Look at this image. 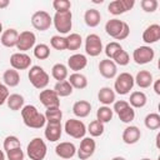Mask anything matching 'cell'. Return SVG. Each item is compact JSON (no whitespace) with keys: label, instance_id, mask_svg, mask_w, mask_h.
Returning <instances> with one entry per match:
<instances>
[{"label":"cell","instance_id":"1","mask_svg":"<svg viewBox=\"0 0 160 160\" xmlns=\"http://www.w3.org/2000/svg\"><path fill=\"white\" fill-rule=\"evenodd\" d=\"M21 118L24 124L31 129H40L46 124L45 115L39 112L34 105H24L21 109Z\"/></svg>","mask_w":160,"mask_h":160},{"label":"cell","instance_id":"2","mask_svg":"<svg viewBox=\"0 0 160 160\" xmlns=\"http://www.w3.org/2000/svg\"><path fill=\"white\" fill-rule=\"evenodd\" d=\"M105 31L115 40H124L130 34V26L119 19H110L105 24Z\"/></svg>","mask_w":160,"mask_h":160},{"label":"cell","instance_id":"3","mask_svg":"<svg viewBox=\"0 0 160 160\" xmlns=\"http://www.w3.org/2000/svg\"><path fill=\"white\" fill-rule=\"evenodd\" d=\"M28 78L30 80L31 85L35 89H39V90H44L49 85V80H50L49 74L39 65H34V66L30 68Z\"/></svg>","mask_w":160,"mask_h":160},{"label":"cell","instance_id":"4","mask_svg":"<svg viewBox=\"0 0 160 160\" xmlns=\"http://www.w3.org/2000/svg\"><path fill=\"white\" fill-rule=\"evenodd\" d=\"M48 152V146L41 138H34L26 146V154L30 160H44Z\"/></svg>","mask_w":160,"mask_h":160},{"label":"cell","instance_id":"5","mask_svg":"<svg viewBox=\"0 0 160 160\" xmlns=\"http://www.w3.org/2000/svg\"><path fill=\"white\" fill-rule=\"evenodd\" d=\"M134 76L130 72H120L114 82V90L115 94L119 95H126L132 90L134 88Z\"/></svg>","mask_w":160,"mask_h":160},{"label":"cell","instance_id":"6","mask_svg":"<svg viewBox=\"0 0 160 160\" xmlns=\"http://www.w3.org/2000/svg\"><path fill=\"white\" fill-rule=\"evenodd\" d=\"M52 24L60 34H68L70 32L72 28V14L71 11L66 12H55L52 18Z\"/></svg>","mask_w":160,"mask_h":160},{"label":"cell","instance_id":"7","mask_svg":"<svg viewBox=\"0 0 160 160\" xmlns=\"http://www.w3.org/2000/svg\"><path fill=\"white\" fill-rule=\"evenodd\" d=\"M64 130L69 136H71L74 139H82V138H85V134H86L85 124L78 119L66 120V122L64 125Z\"/></svg>","mask_w":160,"mask_h":160},{"label":"cell","instance_id":"8","mask_svg":"<svg viewBox=\"0 0 160 160\" xmlns=\"http://www.w3.org/2000/svg\"><path fill=\"white\" fill-rule=\"evenodd\" d=\"M52 24V18L44 10L35 11L31 16V25L39 31H46Z\"/></svg>","mask_w":160,"mask_h":160},{"label":"cell","instance_id":"9","mask_svg":"<svg viewBox=\"0 0 160 160\" xmlns=\"http://www.w3.org/2000/svg\"><path fill=\"white\" fill-rule=\"evenodd\" d=\"M154 58H155V51L149 45L139 46L132 52V60L138 65H145L148 62H151L154 60Z\"/></svg>","mask_w":160,"mask_h":160},{"label":"cell","instance_id":"10","mask_svg":"<svg viewBox=\"0 0 160 160\" xmlns=\"http://www.w3.org/2000/svg\"><path fill=\"white\" fill-rule=\"evenodd\" d=\"M102 51V41L98 34H89L85 39V52L90 56H98Z\"/></svg>","mask_w":160,"mask_h":160},{"label":"cell","instance_id":"11","mask_svg":"<svg viewBox=\"0 0 160 160\" xmlns=\"http://www.w3.org/2000/svg\"><path fill=\"white\" fill-rule=\"evenodd\" d=\"M36 42V36L32 31L30 30H25L21 31L18 36V42H16V49L20 50V52H25L28 50H30L31 48L35 46Z\"/></svg>","mask_w":160,"mask_h":160},{"label":"cell","instance_id":"12","mask_svg":"<svg viewBox=\"0 0 160 160\" xmlns=\"http://www.w3.org/2000/svg\"><path fill=\"white\" fill-rule=\"evenodd\" d=\"M95 149H96V142L92 138H82L80 146L76 150V154L80 160H86L94 155Z\"/></svg>","mask_w":160,"mask_h":160},{"label":"cell","instance_id":"13","mask_svg":"<svg viewBox=\"0 0 160 160\" xmlns=\"http://www.w3.org/2000/svg\"><path fill=\"white\" fill-rule=\"evenodd\" d=\"M61 134H62L61 121H46L45 130H44V135L46 140H49L50 142H55L60 140Z\"/></svg>","mask_w":160,"mask_h":160},{"label":"cell","instance_id":"14","mask_svg":"<svg viewBox=\"0 0 160 160\" xmlns=\"http://www.w3.org/2000/svg\"><path fill=\"white\" fill-rule=\"evenodd\" d=\"M10 65L12 69L18 70H26L31 66V58L25 52H14L10 56Z\"/></svg>","mask_w":160,"mask_h":160},{"label":"cell","instance_id":"15","mask_svg":"<svg viewBox=\"0 0 160 160\" xmlns=\"http://www.w3.org/2000/svg\"><path fill=\"white\" fill-rule=\"evenodd\" d=\"M39 100L46 109H49V108H59L60 106V98L51 89L41 90L40 94H39Z\"/></svg>","mask_w":160,"mask_h":160},{"label":"cell","instance_id":"16","mask_svg":"<svg viewBox=\"0 0 160 160\" xmlns=\"http://www.w3.org/2000/svg\"><path fill=\"white\" fill-rule=\"evenodd\" d=\"M135 5L134 0H114L108 5V11L112 15H120L131 10Z\"/></svg>","mask_w":160,"mask_h":160},{"label":"cell","instance_id":"17","mask_svg":"<svg viewBox=\"0 0 160 160\" xmlns=\"http://www.w3.org/2000/svg\"><path fill=\"white\" fill-rule=\"evenodd\" d=\"M99 72L105 79H114L118 74V66L112 60L104 59L99 62Z\"/></svg>","mask_w":160,"mask_h":160},{"label":"cell","instance_id":"18","mask_svg":"<svg viewBox=\"0 0 160 160\" xmlns=\"http://www.w3.org/2000/svg\"><path fill=\"white\" fill-rule=\"evenodd\" d=\"M55 152H56V155H58L59 158L68 160V159H71V158L75 156V154H76V148H75V145H74L72 142H70V141H62V142H59V144L56 145Z\"/></svg>","mask_w":160,"mask_h":160},{"label":"cell","instance_id":"19","mask_svg":"<svg viewBox=\"0 0 160 160\" xmlns=\"http://www.w3.org/2000/svg\"><path fill=\"white\" fill-rule=\"evenodd\" d=\"M122 141L128 145H132V144H136L140 138H141V131L138 126L135 125H130V126H126L122 131Z\"/></svg>","mask_w":160,"mask_h":160},{"label":"cell","instance_id":"20","mask_svg":"<svg viewBox=\"0 0 160 160\" xmlns=\"http://www.w3.org/2000/svg\"><path fill=\"white\" fill-rule=\"evenodd\" d=\"M160 39V25L151 24L142 32V41L145 44H154Z\"/></svg>","mask_w":160,"mask_h":160},{"label":"cell","instance_id":"21","mask_svg":"<svg viewBox=\"0 0 160 160\" xmlns=\"http://www.w3.org/2000/svg\"><path fill=\"white\" fill-rule=\"evenodd\" d=\"M88 65V59L82 54H74L68 59V68L74 72H79Z\"/></svg>","mask_w":160,"mask_h":160},{"label":"cell","instance_id":"22","mask_svg":"<svg viewBox=\"0 0 160 160\" xmlns=\"http://www.w3.org/2000/svg\"><path fill=\"white\" fill-rule=\"evenodd\" d=\"M18 36H19V32L15 29L9 28L2 31V34L0 36V41L5 48H14V46H16Z\"/></svg>","mask_w":160,"mask_h":160},{"label":"cell","instance_id":"23","mask_svg":"<svg viewBox=\"0 0 160 160\" xmlns=\"http://www.w3.org/2000/svg\"><path fill=\"white\" fill-rule=\"evenodd\" d=\"M152 74L149 71V70H140L136 76L134 78V82L141 88V89H146V88H150L152 85Z\"/></svg>","mask_w":160,"mask_h":160},{"label":"cell","instance_id":"24","mask_svg":"<svg viewBox=\"0 0 160 160\" xmlns=\"http://www.w3.org/2000/svg\"><path fill=\"white\" fill-rule=\"evenodd\" d=\"M115 98H116L115 91L109 86L101 88L99 90V92H98V100L105 106H108L110 104H114L115 102Z\"/></svg>","mask_w":160,"mask_h":160},{"label":"cell","instance_id":"25","mask_svg":"<svg viewBox=\"0 0 160 160\" xmlns=\"http://www.w3.org/2000/svg\"><path fill=\"white\" fill-rule=\"evenodd\" d=\"M91 111V104L86 100H79L72 105V112L76 118H86Z\"/></svg>","mask_w":160,"mask_h":160},{"label":"cell","instance_id":"26","mask_svg":"<svg viewBox=\"0 0 160 160\" xmlns=\"http://www.w3.org/2000/svg\"><path fill=\"white\" fill-rule=\"evenodd\" d=\"M128 102L132 109H140V108H144L146 105L148 96L142 91H134L130 94V99Z\"/></svg>","mask_w":160,"mask_h":160},{"label":"cell","instance_id":"27","mask_svg":"<svg viewBox=\"0 0 160 160\" xmlns=\"http://www.w3.org/2000/svg\"><path fill=\"white\" fill-rule=\"evenodd\" d=\"M2 80L8 88H15L20 82V75L15 69H8L2 74Z\"/></svg>","mask_w":160,"mask_h":160},{"label":"cell","instance_id":"28","mask_svg":"<svg viewBox=\"0 0 160 160\" xmlns=\"http://www.w3.org/2000/svg\"><path fill=\"white\" fill-rule=\"evenodd\" d=\"M84 21L90 28H96L101 21V14L96 9H88L84 14Z\"/></svg>","mask_w":160,"mask_h":160},{"label":"cell","instance_id":"29","mask_svg":"<svg viewBox=\"0 0 160 160\" xmlns=\"http://www.w3.org/2000/svg\"><path fill=\"white\" fill-rule=\"evenodd\" d=\"M70 85L72 86V89H78V90H82L88 86V79L84 74L81 72H72L70 76H69V80Z\"/></svg>","mask_w":160,"mask_h":160},{"label":"cell","instance_id":"30","mask_svg":"<svg viewBox=\"0 0 160 160\" xmlns=\"http://www.w3.org/2000/svg\"><path fill=\"white\" fill-rule=\"evenodd\" d=\"M24 96L20 95V94H10L8 100H6V104H8V108L12 111H18V110H21L24 108Z\"/></svg>","mask_w":160,"mask_h":160},{"label":"cell","instance_id":"31","mask_svg":"<svg viewBox=\"0 0 160 160\" xmlns=\"http://www.w3.org/2000/svg\"><path fill=\"white\" fill-rule=\"evenodd\" d=\"M51 75L55 80L58 81H64L66 80V78L69 76V71H68V66L61 64V62H58L55 64L52 68H51Z\"/></svg>","mask_w":160,"mask_h":160},{"label":"cell","instance_id":"32","mask_svg":"<svg viewBox=\"0 0 160 160\" xmlns=\"http://www.w3.org/2000/svg\"><path fill=\"white\" fill-rule=\"evenodd\" d=\"M59 98H65V96H69L72 94V86L70 85V82L68 80H64V81H58L52 89Z\"/></svg>","mask_w":160,"mask_h":160},{"label":"cell","instance_id":"33","mask_svg":"<svg viewBox=\"0 0 160 160\" xmlns=\"http://www.w3.org/2000/svg\"><path fill=\"white\" fill-rule=\"evenodd\" d=\"M112 115H114V111L112 109H110L109 106H100L96 111V120L102 122V124H106L109 122L111 119H112Z\"/></svg>","mask_w":160,"mask_h":160},{"label":"cell","instance_id":"34","mask_svg":"<svg viewBox=\"0 0 160 160\" xmlns=\"http://www.w3.org/2000/svg\"><path fill=\"white\" fill-rule=\"evenodd\" d=\"M66 41H68V50L75 51V50L80 49V46L82 44V38L78 32H71L70 35L66 36Z\"/></svg>","mask_w":160,"mask_h":160},{"label":"cell","instance_id":"35","mask_svg":"<svg viewBox=\"0 0 160 160\" xmlns=\"http://www.w3.org/2000/svg\"><path fill=\"white\" fill-rule=\"evenodd\" d=\"M144 124L149 130H158L160 128V115L158 112H150L145 116Z\"/></svg>","mask_w":160,"mask_h":160},{"label":"cell","instance_id":"36","mask_svg":"<svg viewBox=\"0 0 160 160\" xmlns=\"http://www.w3.org/2000/svg\"><path fill=\"white\" fill-rule=\"evenodd\" d=\"M104 130H105L104 124L100 122V121H98V120H92V121L89 124L88 129H86V131H89L90 136H92V138L101 136V135L104 134Z\"/></svg>","mask_w":160,"mask_h":160},{"label":"cell","instance_id":"37","mask_svg":"<svg viewBox=\"0 0 160 160\" xmlns=\"http://www.w3.org/2000/svg\"><path fill=\"white\" fill-rule=\"evenodd\" d=\"M50 45L51 48H54L55 50H68V41H66V38L65 36H61V35H54L51 36L50 39Z\"/></svg>","mask_w":160,"mask_h":160},{"label":"cell","instance_id":"38","mask_svg":"<svg viewBox=\"0 0 160 160\" xmlns=\"http://www.w3.org/2000/svg\"><path fill=\"white\" fill-rule=\"evenodd\" d=\"M34 56L39 60H46L50 56V48L46 44H38L34 46Z\"/></svg>","mask_w":160,"mask_h":160},{"label":"cell","instance_id":"39","mask_svg":"<svg viewBox=\"0 0 160 160\" xmlns=\"http://www.w3.org/2000/svg\"><path fill=\"white\" fill-rule=\"evenodd\" d=\"M44 115H45L46 121H61L62 111L60 110V106L59 108H49V109H46Z\"/></svg>","mask_w":160,"mask_h":160},{"label":"cell","instance_id":"40","mask_svg":"<svg viewBox=\"0 0 160 160\" xmlns=\"http://www.w3.org/2000/svg\"><path fill=\"white\" fill-rule=\"evenodd\" d=\"M120 50H122V46H121L118 41H111V42H109V44L105 46V55H106V59L112 60L114 56H115Z\"/></svg>","mask_w":160,"mask_h":160},{"label":"cell","instance_id":"41","mask_svg":"<svg viewBox=\"0 0 160 160\" xmlns=\"http://www.w3.org/2000/svg\"><path fill=\"white\" fill-rule=\"evenodd\" d=\"M4 150L5 151H9V150H12V149H16V148H21V144H20V140L18 136L15 135H9L4 139Z\"/></svg>","mask_w":160,"mask_h":160},{"label":"cell","instance_id":"42","mask_svg":"<svg viewBox=\"0 0 160 160\" xmlns=\"http://www.w3.org/2000/svg\"><path fill=\"white\" fill-rule=\"evenodd\" d=\"M118 116H119V119H120L122 122L129 124V122H131V121L135 119V110H134L131 106H128V108L124 109L121 112H119Z\"/></svg>","mask_w":160,"mask_h":160},{"label":"cell","instance_id":"43","mask_svg":"<svg viewBox=\"0 0 160 160\" xmlns=\"http://www.w3.org/2000/svg\"><path fill=\"white\" fill-rule=\"evenodd\" d=\"M112 61L116 64V66H118V65L125 66V65H128V64L130 62V56H129L128 51H125V50L122 49V50H120V51L114 56Z\"/></svg>","mask_w":160,"mask_h":160},{"label":"cell","instance_id":"44","mask_svg":"<svg viewBox=\"0 0 160 160\" xmlns=\"http://www.w3.org/2000/svg\"><path fill=\"white\" fill-rule=\"evenodd\" d=\"M52 8L55 9L56 12H66V11H70L71 2L69 0H54Z\"/></svg>","mask_w":160,"mask_h":160},{"label":"cell","instance_id":"45","mask_svg":"<svg viewBox=\"0 0 160 160\" xmlns=\"http://www.w3.org/2000/svg\"><path fill=\"white\" fill-rule=\"evenodd\" d=\"M140 5H141V9L145 12H154L158 9L159 2L156 0H141Z\"/></svg>","mask_w":160,"mask_h":160},{"label":"cell","instance_id":"46","mask_svg":"<svg viewBox=\"0 0 160 160\" xmlns=\"http://www.w3.org/2000/svg\"><path fill=\"white\" fill-rule=\"evenodd\" d=\"M6 158L8 160H24V151L21 150V148L9 150L6 151Z\"/></svg>","mask_w":160,"mask_h":160},{"label":"cell","instance_id":"47","mask_svg":"<svg viewBox=\"0 0 160 160\" xmlns=\"http://www.w3.org/2000/svg\"><path fill=\"white\" fill-rule=\"evenodd\" d=\"M128 106H130V105H129V102H128L126 100H118V101L114 102L112 111H115L116 114H119V112H121L124 109H126Z\"/></svg>","mask_w":160,"mask_h":160},{"label":"cell","instance_id":"48","mask_svg":"<svg viewBox=\"0 0 160 160\" xmlns=\"http://www.w3.org/2000/svg\"><path fill=\"white\" fill-rule=\"evenodd\" d=\"M9 95H10V92H9L8 86H6V85H4V84H0V106H1L2 104H5V102H6V100H8Z\"/></svg>","mask_w":160,"mask_h":160},{"label":"cell","instance_id":"49","mask_svg":"<svg viewBox=\"0 0 160 160\" xmlns=\"http://www.w3.org/2000/svg\"><path fill=\"white\" fill-rule=\"evenodd\" d=\"M154 82V91L156 95H160V79H156Z\"/></svg>","mask_w":160,"mask_h":160},{"label":"cell","instance_id":"50","mask_svg":"<svg viewBox=\"0 0 160 160\" xmlns=\"http://www.w3.org/2000/svg\"><path fill=\"white\" fill-rule=\"evenodd\" d=\"M9 0H0V9H5L9 6Z\"/></svg>","mask_w":160,"mask_h":160},{"label":"cell","instance_id":"51","mask_svg":"<svg viewBox=\"0 0 160 160\" xmlns=\"http://www.w3.org/2000/svg\"><path fill=\"white\" fill-rule=\"evenodd\" d=\"M111 160H126L125 158H122V156H114Z\"/></svg>","mask_w":160,"mask_h":160},{"label":"cell","instance_id":"52","mask_svg":"<svg viewBox=\"0 0 160 160\" xmlns=\"http://www.w3.org/2000/svg\"><path fill=\"white\" fill-rule=\"evenodd\" d=\"M0 160H5V154L2 150H0Z\"/></svg>","mask_w":160,"mask_h":160},{"label":"cell","instance_id":"53","mask_svg":"<svg viewBox=\"0 0 160 160\" xmlns=\"http://www.w3.org/2000/svg\"><path fill=\"white\" fill-rule=\"evenodd\" d=\"M2 31H4V30H2V24H1V21H0V35L2 34Z\"/></svg>","mask_w":160,"mask_h":160},{"label":"cell","instance_id":"54","mask_svg":"<svg viewBox=\"0 0 160 160\" xmlns=\"http://www.w3.org/2000/svg\"><path fill=\"white\" fill-rule=\"evenodd\" d=\"M140 160H151V159H149V158H142V159H140Z\"/></svg>","mask_w":160,"mask_h":160},{"label":"cell","instance_id":"55","mask_svg":"<svg viewBox=\"0 0 160 160\" xmlns=\"http://www.w3.org/2000/svg\"><path fill=\"white\" fill-rule=\"evenodd\" d=\"M0 84H1V82H0Z\"/></svg>","mask_w":160,"mask_h":160}]
</instances>
